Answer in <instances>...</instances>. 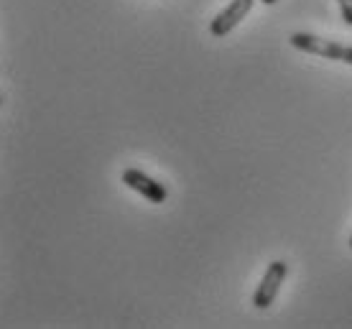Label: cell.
<instances>
[{
	"label": "cell",
	"instance_id": "7a4b0ae2",
	"mask_svg": "<svg viewBox=\"0 0 352 329\" xmlns=\"http://www.w3.org/2000/svg\"><path fill=\"white\" fill-rule=\"evenodd\" d=\"M286 276H289V263L286 260H273V263H268V271L263 273L256 294H253V306L256 309H268L276 302V296L281 291V284L286 281Z\"/></svg>",
	"mask_w": 352,
	"mask_h": 329
},
{
	"label": "cell",
	"instance_id": "8992f818",
	"mask_svg": "<svg viewBox=\"0 0 352 329\" xmlns=\"http://www.w3.org/2000/svg\"><path fill=\"white\" fill-rule=\"evenodd\" d=\"M261 3H265V5H276L278 0H261Z\"/></svg>",
	"mask_w": 352,
	"mask_h": 329
},
{
	"label": "cell",
	"instance_id": "5b68a950",
	"mask_svg": "<svg viewBox=\"0 0 352 329\" xmlns=\"http://www.w3.org/2000/svg\"><path fill=\"white\" fill-rule=\"evenodd\" d=\"M337 5H340V13H342L344 23L352 26V0H337Z\"/></svg>",
	"mask_w": 352,
	"mask_h": 329
},
{
	"label": "cell",
	"instance_id": "ba28073f",
	"mask_svg": "<svg viewBox=\"0 0 352 329\" xmlns=\"http://www.w3.org/2000/svg\"><path fill=\"white\" fill-rule=\"evenodd\" d=\"M350 248H352V238H350Z\"/></svg>",
	"mask_w": 352,
	"mask_h": 329
},
{
	"label": "cell",
	"instance_id": "6da1fadb",
	"mask_svg": "<svg viewBox=\"0 0 352 329\" xmlns=\"http://www.w3.org/2000/svg\"><path fill=\"white\" fill-rule=\"evenodd\" d=\"M291 46L299 49L304 54H314V56H322V59H332V62H344L352 67V46H342L332 41V38H322V36L314 34H304V31H296L291 34Z\"/></svg>",
	"mask_w": 352,
	"mask_h": 329
},
{
	"label": "cell",
	"instance_id": "3957f363",
	"mask_svg": "<svg viewBox=\"0 0 352 329\" xmlns=\"http://www.w3.org/2000/svg\"><path fill=\"white\" fill-rule=\"evenodd\" d=\"M253 3L256 0H230L228 5L217 13V16L212 18L210 23V34L217 36V38H222V36H228L232 28L238 26L240 21L253 10Z\"/></svg>",
	"mask_w": 352,
	"mask_h": 329
},
{
	"label": "cell",
	"instance_id": "277c9868",
	"mask_svg": "<svg viewBox=\"0 0 352 329\" xmlns=\"http://www.w3.org/2000/svg\"><path fill=\"white\" fill-rule=\"evenodd\" d=\"M123 184L125 187H131L133 192H138L141 196H146L151 205H161V202H166V187L156 181V179H151L148 174H143L141 169H125L123 171Z\"/></svg>",
	"mask_w": 352,
	"mask_h": 329
},
{
	"label": "cell",
	"instance_id": "52a82bcc",
	"mask_svg": "<svg viewBox=\"0 0 352 329\" xmlns=\"http://www.w3.org/2000/svg\"><path fill=\"white\" fill-rule=\"evenodd\" d=\"M0 105H3V95H0Z\"/></svg>",
	"mask_w": 352,
	"mask_h": 329
}]
</instances>
